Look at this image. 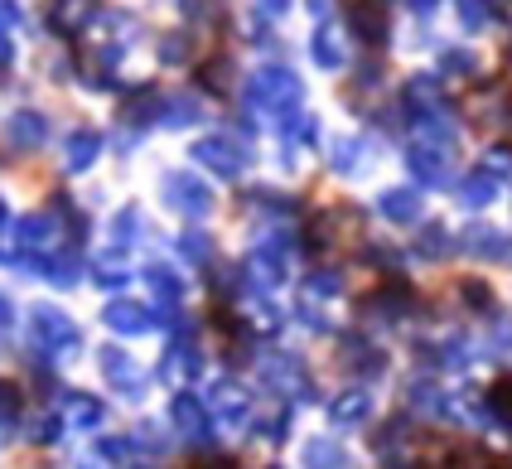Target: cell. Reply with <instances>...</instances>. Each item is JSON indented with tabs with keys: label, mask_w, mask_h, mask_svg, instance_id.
Wrapping results in <instances>:
<instances>
[{
	"label": "cell",
	"mask_w": 512,
	"mask_h": 469,
	"mask_svg": "<svg viewBox=\"0 0 512 469\" xmlns=\"http://www.w3.org/2000/svg\"><path fill=\"white\" fill-rule=\"evenodd\" d=\"M493 407H503V416L512 421V373L493 382Z\"/></svg>",
	"instance_id": "6da1fadb"
},
{
	"label": "cell",
	"mask_w": 512,
	"mask_h": 469,
	"mask_svg": "<svg viewBox=\"0 0 512 469\" xmlns=\"http://www.w3.org/2000/svg\"><path fill=\"white\" fill-rule=\"evenodd\" d=\"M484 469H512V460H488Z\"/></svg>",
	"instance_id": "7a4b0ae2"
},
{
	"label": "cell",
	"mask_w": 512,
	"mask_h": 469,
	"mask_svg": "<svg viewBox=\"0 0 512 469\" xmlns=\"http://www.w3.org/2000/svg\"><path fill=\"white\" fill-rule=\"evenodd\" d=\"M0 228H5V208H0Z\"/></svg>",
	"instance_id": "3957f363"
}]
</instances>
